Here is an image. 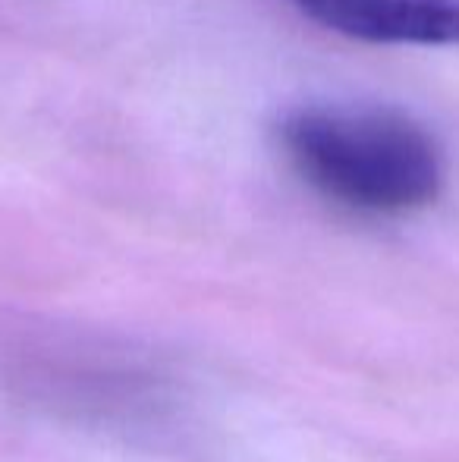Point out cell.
Masks as SVG:
<instances>
[{
	"mask_svg": "<svg viewBox=\"0 0 459 462\" xmlns=\"http://www.w3.org/2000/svg\"><path fill=\"white\" fill-rule=\"evenodd\" d=\"M280 142L302 180L362 214H409L441 195L444 158L428 129L390 107H302Z\"/></svg>",
	"mask_w": 459,
	"mask_h": 462,
	"instance_id": "cell-1",
	"label": "cell"
},
{
	"mask_svg": "<svg viewBox=\"0 0 459 462\" xmlns=\"http://www.w3.org/2000/svg\"><path fill=\"white\" fill-rule=\"evenodd\" d=\"M306 19L368 44H459V0H289Z\"/></svg>",
	"mask_w": 459,
	"mask_h": 462,
	"instance_id": "cell-2",
	"label": "cell"
}]
</instances>
